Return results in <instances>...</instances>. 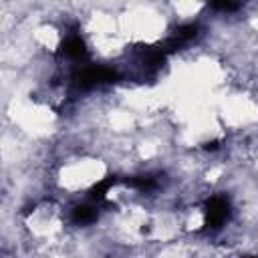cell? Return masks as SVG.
<instances>
[{
  "instance_id": "9c48e42d",
  "label": "cell",
  "mask_w": 258,
  "mask_h": 258,
  "mask_svg": "<svg viewBox=\"0 0 258 258\" xmlns=\"http://www.w3.org/2000/svg\"><path fill=\"white\" fill-rule=\"evenodd\" d=\"M218 147H220V145H218V141H210V143H204V149H208V151H210V149L214 151V149H218Z\"/></svg>"
},
{
  "instance_id": "52a82bcc",
  "label": "cell",
  "mask_w": 258,
  "mask_h": 258,
  "mask_svg": "<svg viewBox=\"0 0 258 258\" xmlns=\"http://www.w3.org/2000/svg\"><path fill=\"white\" fill-rule=\"evenodd\" d=\"M198 34H200V26H198L196 22H187V24H179V26L173 30L171 38H175V40L183 46V44H187L189 40H194Z\"/></svg>"
},
{
  "instance_id": "7a4b0ae2",
  "label": "cell",
  "mask_w": 258,
  "mask_h": 258,
  "mask_svg": "<svg viewBox=\"0 0 258 258\" xmlns=\"http://www.w3.org/2000/svg\"><path fill=\"white\" fill-rule=\"evenodd\" d=\"M232 214L230 200L226 196H212L204 206V228L210 232L220 230Z\"/></svg>"
},
{
  "instance_id": "ba28073f",
  "label": "cell",
  "mask_w": 258,
  "mask_h": 258,
  "mask_svg": "<svg viewBox=\"0 0 258 258\" xmlns=\"http://www.w3.org/2000/svg\"><path fill=\"white\" fill-rule=\"evenodd\" d=\"M210 8L212 10H222V12H234V10L240 8V4L238 2H212Z\"/></svg>"
},
{
  "instance_id": "6da1fadb",
  "label": "cell",
  "mask_w": 258,
  "mask_h": 258,
  "mask_svg": "<svg viewBox=\"0 0 258 258\" xmlns=\"http://www.w3.org/2000/svg\"><path fill=\"white\" fill-rule=\"evenodd\" d=\"M115 79H117V71H113L109 67H103V64H89V67H83L75 75L73 81H75L77 89L89 91V89H95V87L113 83Z\"/></svg>"
},
{
  "instance_id": "8992f818",
  "label": "cell",
  "mask_w": 258,
  "mask_h": 258,
  "mask_svg": "<svg viewBox=\"0 0 258 258\" xmlns=\"http://www.w3.org/2000/svg\"><path fill=\"white\" fill-rule=\"evenodd\" d=\"M123 183H127L129 187H135L139 191H151L157 187V177L151 175V173H145V175H133V177H127V179H121Z\"/></svg>"
},
{
  "instance_id": "3957f363",
  "label": "cell",
  "mask_w": 258,
  "mask_h": 258,
  "mask_svg": "<svg viewBox=\"0 0 258 258\" xmlns=\"http://www.w3.org/2000/svg\"><path fill=\"white\" fill-rule=\"evenodd\" d=\"M60 54H64L67 58H73V60L85 58V56H87V44H85V40L81 38V34L71 32V34L60 42Z\"/></svg>"
},
{
  "instance_id": "5b68a950",
  "label": "cell",
  "mask_w": 258,
  "mask_h": 258,
  "mask_svg": "<svg viewBox=\"0 0 258 258\" xmlns=\"http://www.w3.org/2000/svg\"><path fill=\"white\" fill-rule=\"evenodd\" d=\"M121 179L117 177V175H107V177H103L101 181H97L89 191H87V198L93 202V204H103L105 202V198H107V194H109V189L115 185V183H119Z\"/></svg>"
},
{
  "instance_id": "277c9868",
  "label": "cell",
  "mask_w": 258,
  "mask_h": 258,
  "mask_svg": "<svg viewBox=\"0 0 258 258\" xmlns=\"http://www.w3.org/2000/svg\"><path fill=\"white\" fill-rule=\"evenodd\" d=\"M99 218V204H79L71 210V220L77 226L93 224Z\"/></svg>"
}]
</instances>
